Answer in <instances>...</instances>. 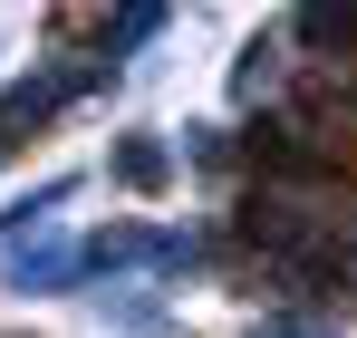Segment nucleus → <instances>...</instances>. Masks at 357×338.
Masks as SVG:
<instances>
[{"label":"nucleus","mask_w":357,"mask_h":338,"mask_svg":"<svg viewBox=\"0 0 357 338\" xmlns=\"http://www.w3.org/2000/svg\"><path fill=\"white\" fill-rule=\"evenodd\" d=\"M87 281V242H20V251H10V290H29V300H39V290H77Z\"/></svg>","instance_id":"f03ea898"},{"label":"nucleus","mask_w":357,"mask_h":338,"mask_svg":"<svg viewBox=\"0 0 357 338\" xmlns=\"http://www.w3.org/2000/svg\"><path fill=\"white\" fill-rule=\"evenodd\" d=\"M107 174H116L126 193H165V184H174V145H165V135H116Z\"/></svg>","instance_id":"7ed1b4c3"},{"label":"nucleus","mask_w":357,"mask_h":338,"mask_svg":"<svg viewBox=\"0 0 357 338\" xmlns=\"http://www.w3.org/2000/svg\"><path fill=\"white\" fill-rule=\"evenodd\" d=\"M271 58H280V29H261V39L241 49V68H232V97H261V87H271Z\"/></svg>","instance_id":"6e6552de"},{"label":"nucleus","mask_w":357,"mask_h":338,"mask_svg":"<svg viewBox=\"0 0 357 338\" xmlns=\"http://www.w3.org/2000/svg\"><path fill=\"white\" fill-rule=\"evenodd\" d=\"M68 203V174H49V184H39V193H20V203H10V213H0V232H10V251H20V232L29 223H49V213H59Z\"/></svg>","instance_id":"39448f33"},{"label":"nucleus","mask_w":357,"mask_h":338,"mask_svg":"<svg viewBox=\"0 0 357 338\" xmlns=\"http://www.w3.org/2000/svg\"><path fill=\"white\" fill-rule=\"evenodd\" d=\"M261 338H338V329H319V319H271Z\"/></svg>","instance_id":"9d476101"},{"label":"nucleus","mask_w":357,"mask_h":338,"mask_svg":"<svg viewBox=\"0 0 357 338\" xmlns=\"http://www.w3.org/2000/svg\"><path fill=\"white\" fill-rule=\"evenodd\" d=\"M183 155H193V174H232V165H241V145L222 135V126H193V135H183Z\"/></svg>","instance_id":"0eeeda50"},{"label":"nucleus","mask_w":357,"mask_h":338,"mask_svg":"<svg viewBox=\"0 0 357 338\" xmlns=\"http://www.w3.org/2000/svg\"><path fill=\"white\" fill-rule=\"evenodd\" d=\"M155 29H165V10H126V20H107V29H97V58H135Z\"/></svg>","instance_id":"423d86ee"},{"label":"nucleus","mask_w":357,"mask_h":338,"mask_svg":"<svg viewBox=\"0 0 357 338\" xmlns=\"http://www.w3.org/2000/svg\"><path fill=\"white\" fill-rule=\"evenodd\" d=\"M107 319H116L126 338H165V309H155V290H126V300L107 309Z\"/></svg>","instance_id":"1a4fd4ad"},{"label":"nucleus","mask_w":357,"mask_h":338,"mask_svg":"<svg viewBox=\"0 0 357 338\" xmlns=\"http://www.w3.org/2000/svg\"><path fill=\"white\" fill-rule=\"evenodd\" d=\"M193 261H213V232L193 242V232H165V223H116L87 242V271H193Z\"/></svg>","instance_id":"f257e3e1"},{"label":"nucleus","mask_w":357,"mask_h":338,"mask_svg":"<svg viewBox=\"0 0 357 338\" xmlns=\"http://www.w3.org/2000/svg\"><path fill=\"white\" fill-rule=\"evenodd\" d=\"M290 39L299 49H357V10H299Z\"/></svg>","instance_id":"20e7f679"}]
</instances>
